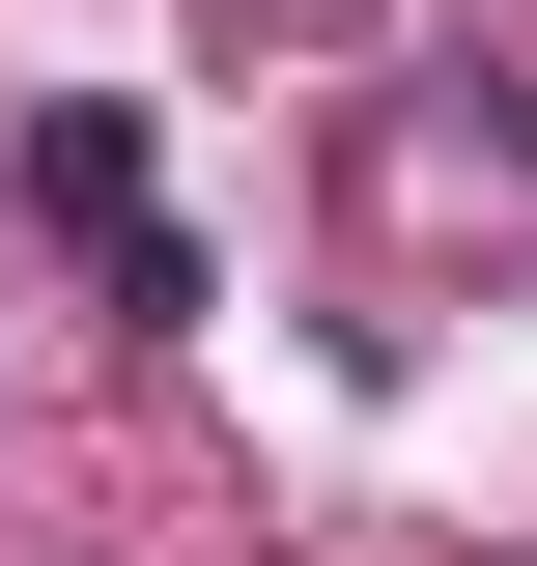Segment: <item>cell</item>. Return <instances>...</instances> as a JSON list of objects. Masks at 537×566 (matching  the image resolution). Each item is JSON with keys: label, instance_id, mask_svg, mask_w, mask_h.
I'll list each match as a JSON object with an SVG mask.
<instances>
[{"label": "cell", "instance_id": "cell-1", "mask_svg": "<svg viewBox=\"0 0 537 566\" xmlns=\"http://www.w3.org/2000/svg\"><path fill=\"white\" fill-rule=\"evenodd\" d=\"M29 227L85 255V312H114V340H170V312H199V227H170V170H141V142L85 114V85L29 114Z\"/></svg>", "mask_w": 537, "mask_h": 566}, {"label": "cell", "instance_id": "cell-2", "mask_svg": "<svg viewBox=\"0 0 537 566\" xmlns=\"http://www.w3.org/2000/svg\"><path fill=\"white\" fill-rule=\"evenodd\" d=\"M199 29H312V0H199Z\"/></svg>", "mask_w": 537, "mask_h": 566}]
</instances>
